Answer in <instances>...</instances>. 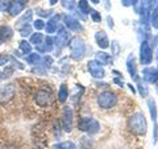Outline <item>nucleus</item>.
I'll use <instances>...</instances> for the list:
<instances>
[{
	"mask_svg": "<svg viewBox=\"0 0 158 149\" xmlns=\"http://www.w3.org/2000/svg\"><path fill=\"white\" fill-rule=\"evenodd\" d=\"M129 127L131 130L137 133V135H142V133L146 132V123H145V119L142 113H136L133 115L129 120Z\"/></svg>",
	"mask_w": 158,
	"mask_h": 149,
	"instance_id": "nucleus-1",
	"label": "nucleus"
},
{
	"mask_svg": "<svg viewBox=\"0 0 158 149\" xmlns=\"http://www.w3.org/2000/svg\"><path fill=\"white\" fill-rule=\"evenodd\" d=\"M15 94H16V87L15 84H6L0 87V104H7L11 102Z\"/></svg>",
	"mask_w": 158,
	"mask_h": 149,
	"instance_id": "nucleus-2",
	"label": "nucleus"
},
{
	"mask_svg": "<svg viewBox=\"0 0 158 149\" xmlns=\"http://www.w3.org/2000/svg\"><path fill=\"white\" fill-rule=\"evenodd\" d=\"M34 100H36L37 106L40 107H48L52 102V92L48 90H44V88H40L34 94Z\"/></svg>",
	"mask_w": 158,
	"mask_h": 149,
	"instance_id": "nucleus-3",
	"label": "nucleus"
},
{
	"mask_svg": "<svg viewBox=\"0 0 158 149\" xmlns=\"http://www.w3.org/2000/svg\"><path fill=\"white\" fill-rule=\"evenodd\" d=\"M117 102V98L116 95L113 92H103L102 95H99L98 98V103H99V106L103 107V108H111L113 107L116 104Z\"/></svg>",
	"mask_w": 158,
	"mask_h": 149,
	"instance_id": "nucleus-4",
	"label": "nucleus"
},
{
	"mask_svg": "<svg viewBox=\"0 0 158 149\" xmlns=\"http://www.w3.org/2000/svg\"><path fill=\"white\" fill-rule=\"evenodd\" d=\"M78 127L81 131L94 133L99 130V123L96 120H94V119H90V117H82L78 123Z\"/></svg>",
	"mask_w": 158,
	"mask_h": 149,
	"instance_id": "nucleus-5",
	"label": "nucleus"
},
{
	"mask_svg": "<svg viewBox=\"0 0 158 149\" xmlns=\"http://www.w3.org/2000/svg\"><path fill=\"white\" fill-rule=\"evenodd\" d=\"M71 48V57L74 59H81L85 54V44H83L79 38H73L70 42Z\"/></svg>",
	"mask_w": 158,
	"mask_h": 149,
	"instance_id": "nucleus-6",
	"label": "nucleus"
},
{
	"mask_svg": "<svg viewBox=\"0 0 158 149\" xmlns=\"http://www.w3.org/2000/svg\"><path fill=\"white\" fill-rule=\"evenodd\" d=\"M71 121H73V112L70 108L66 107L63 110V115H62V123L65 131H71Z\"/></svg>",
	"mask_w": 158,
	"mask_h": 149,
	"instance_id": "nucleus-7",
	"label": "nucleus"
},
{
	"mask_svg": "<svg viewBox=\"0 0 158 149\" xmlns=\"http://www.w3.org/2000/svg\"><path fill=\"white\" fill-rule=\"evenodd\" d=\"M13 36V29L9 25H2L0 27V41H8Z\"/></svg>",
	"mask_w": 158,
	"mask_h": 149,
	"instance_id": "nucleus-8",
	"label": "nucleus"
},
{
	"mask_svg": "<svg viewBox=\"0 0 158 149\" xmlns=\"http://www.w3.org/2000/svg\"><path fill=\"white\" fill-rule=\"evenodd\" d=\"M24 11V4L23 3H20V2H11V6H9V9H8V12L11 16H17V15H20Z\"/></svg>",
	"mask_w": 158,
	"mask_h": 149,
	"instance_id": "nucleus-9",
	"label": "nucleus"
},
{
	"mask_svg": "<svg viewBox=\"0 0 158 149\" xmlns=\"http://www.w3.org/2000/svg\"><path fill=\"white\" fill-rule=\"evenodd\" d=\"M152 61V52L150 48L148 46V44L144 42L141 46V62L142 63H149Z\"/></svg>",
	"mask_w": 158,
	"mask_h": 149,
	"instance_id": "nucleus-10",
	"label": "nucleus"
},
{
	"mask_svg": "<svg viewBox=\"0 0 158 149\" xmlns=\"http://www.w3.org/2000/svg\"><path fill=\"white\" fill-rule=\"evenodd\" d=\"M88 70H90V73L96 78L104 77V71H103V69L100 67V65L96 63V62H90L88 63Z\"/></svg>",
	"mask_w": 158,
	"mask_h": 149,
	"instance_id": "nucleus-11",
	"label": "nucleus"
},
{
	"mask_svg": "<svg viewBox=\"0 0 158 149\" xmlns=\"http://www.w3.org/2000/svg\"><path fill=\"white\" fill-rule=\"evenodd\" d=\"M67 40H69V34H67V32L65 31V29H61V31H59V33L57 34L56 41H54V42H56L59 48H62V46H65L66 44H67Z\"/></svg>",
	"mask_w": 158,
	"mask_h": 149,
	"instance_id": "nucleus-12",
	"label": "nucleus"
},
{
	"mask_svg": "<svg viewBox=\"0 0 158 149\" xmlns=\"http://www.w3.org/2000/svg\"><path fill=\"white\" fill-rule=\"evenodd\" d=\"M58 20H59V16L58 15H56V16H53L50 20L48 21V24L45 25V29H46V32L48 33H54L57 31V28H58Z\"/></svg>",
	"mask_w": 158,
	"mask_h": 149,
	"instance_id": "nucleus-13",
	"label": "nucleus"
},
{
	"mask_svg": "<svg viewBox=\"0 0 158 149\" xmlns=\"http://www.w3.org/2000/svg\"><path fill=\"white\" fill-rule=\"evenodd\" d=\"M65 23L66 25L69 27V29H73V31H78V29H81V24H79L78 21L74 17L71 16H65Z\"/></svg>",
	"mask_w": 158,
	"mask_h": 149,
	"instance_id": "nucleus-14",
	"label": "nucleus"
},
{
	"mask_svg": "<svg viewBox=\"0 0 158 149\" xmlns=\"http://www.w3.org/2000/svg\"><path fill=\"white\" fill-rule=\"evenodd\" d=\"M96 40L99 42V46H102V48H107L108 46V38L104 34V32H99L96 34Z\"/></svg>",
	"mask_w": 158,
	"mask_h": 149,
	"instance_id": "nucleus-15",
	"label": "nucleus"
},
{
	"mask_svg": "<svg viewBox=\"0 0 158 149\" xmlns=\"http://www.w3.org/2000/svg\"><path fill=\"white\" fill-rule=\"evenodd\" d=\"M32 13H33V12L31 11V9H29V11H27L19 19V21H17V23L20 24V25H27V24L32 20Z\"/></svg>",
	"mask_w": 158,
	"mask_h": 149,
	"instance_id": "nucleus-16",
	"label": "nucleus"
},
{
	"mask_svg": "<svg viewBox=\"0 0 158 149\" xmlns=\"http://www.w3.org/2000/svg\"><path fill=\"white\" fill-rule=\"evenodd\" d=\"M67 96H69L67 87H66V84H62L61 88H59V91H58V100L63 103L67 99Z\"/></svg>",
	"mask_w": 158,
	"mask_h": 149,
	"instance_id": "nucleus-17",
	"label": "nucleus"
},
{
	"mask_svg": "<svg viewBox=\"0 0 158 149\" xmlns=\"http://www.w3.org/2000/svg\"><path fill=\"white\" fill-rule=\"evenodd\" d=\"M19 48H20V50H21L24 54H31V52H32V46H31V44L27 42V41H21V42H20Z\"/></svg>",
	"mask_w": 158,
	"mask_h": 149,
	"instance_id": "nucleus-18",
	"label": "nucleus"
},
{
	"mask_svg": "<svg viewBox=\"0 0 158 149\" xmlns=\"http://www.w3.org/2000/svg\"><path fill=\"white\" fill-rule=\"evenodd\" d=\"M40 59H41L40 54H37V53H31V54H28V57H27V62L29 63V65H34V63H37Z\"/></svg>",
	"mask_w": 158,
	"mask_h": 149,
	"instance_id": "nucleus-19",
	"label": "nucleus"
},
{
	"mask_svg": "<svg viewBox=\"0 0 158 149\" xmlns=\"http://www.w3.org/2000/svg\"><path fill=\"white\" fill-rule=\"evenodd\" d=\"M42 40H44V36L40 32L32 34L31 37V44H34V45H40V44H42Z\"/></svg>",
	"mask_w": 158,
	"mask_h": 149,
	"instance_id": "nucleus-20",
	"label": "nucleus"
},
{
	"mask_svg": "<svg viewBox=\"0 0 158 149\" xmlns=\"http://www.w3.org/2000/svg\"><path fill=\"white\" fill-rule=\"evenodd\" d=\"M54 149H77V147L74 145L73 143H61V144H58V145L54 147Z\"/></svg>",
	"mask_w": 158,
	"mask_h": 149,
	"instance_id": "nucleus-21",
	"label": "nucleus"
},
{
	"mask_svg": "<svg viewBox=\"0 0 158 149\" xmlns=\"http://www.w3.org/2000/svg\"><path fill=\"white\" fill-rule=\"evenodd\" d=\"M11 0H0V12H8Z\"/></svg>",
	"mask_w": 158,
	"mask_h": 149,
	"instance_id": "nucleus-22",
	"label": "nucleus"
},
{
	"mask_svg": "<svg viewBox=\"0 0 158 149\" xmlns=\"http://www.w3.org/2000/svg\"><path fill=\"white\" fill-rule=\"evenodd\" d=\"M20 33H21V36L23 37H27V36H29V34L32 33V28H31V25H23L21 28H20Z\"/></svg>",
	"mask_w": 158,
	"mask_h": 149,
	"instance_id": "nucleus-23",
	"label": "nucleus"
},
{
	"mask_svg": "<svg viewBox=\"0 0 158 149\" xmlns=\"http://www.w3.org/2000/svg\"><path fill=\"white\" fill-rule=\"evenodd\" d=\"M79 9L83 12V13H88V6H87V2L86 0H79Z\"/></svg>",
	"mask_w": 158,
	"mask_h": 149,
	"instance_id": "nucleus-24",
	"label": "nucleus"
},
{
	"mask_svg": "<svg viewBox=\"0 0 158 149\" xmlns=\"http://www.w3.org/2000/svg\"><path fill=\"white\" fill-rule=\"evenodd\" d=\"M98 59H99V61H102V62H104V63H108V62H111V58L108 57L106 53H99V56H98Z\"/></svg>",
	"mask_w": 158,
	"mask_h": 149,
	"instance_id": "nucleus-25",
	"label": "nucleus"
},
{
	"mask_svg": "<svg viewBox=\"0 0 158 149\" xmlns=\"http://www.w3.org/2000/svg\"><path fill=\"white\" fill-rule=\"evenodd\" d=\"M33 27L36 28L37 31H41L42 28H45V24H44L42 20H40V19H38V20H36V21L33 23Z\"/></svg>",
	"mask_w": 158,
	"mask_h": 149,
	"instance_id": "nucleus-26",
	"label": "nucleus"
},
{
	"mask_svg": "<svg viewBox=\"0 0 158 149\" xmlns=\"http://www.w3.org/2000/svg\"><path fill=\"white\" fill-rule=\"evenodd\" d=\"M13 73V69H11V67H7V70H4L3 71V75L0 77V78H9L11 77V74Z\"/></svg>",
	"mask_w": 158,
	"mask_h": 149,
	"instance_id": "nucleus-27",
	"label": "nucleus"
},
{
	"mask_svg": "<svg viewBox=\"0 0 158 149\" xmlns=\"http://www.w3.org/2000/svg\"><path fill=\"white\" fill-rule=\"evenodd\" d=\"M8 61H9V57H8V56H6V54L0 56V66H2V65H6Z\"/></svg>",
	"mask_w": 158,
	"mask_h": 149,
	"instance_id": "nucleus-28",
	"label": "nucleus"
},
{
	"mask_svg": "<svg viewBox=\"0 0 158 149\" xmlns=\"http://www.w3.org/2000/svg\"><path fill=\"white\" fill-rule=\"evenodd\" d=\"M91 15H92V17H94V20H95V21H100V16H99V15H98L95 11H91Z\"/></svg>",
	"mask_w": 158,
	"mask_h": 149,
	"instance_id": "nucleus-29",
	"label": "nucleus"
},
{
	"mask_svg": "<svg viewBox=\"0 0 158 149\" xmlns=\"http://www.w3.org/2000/svg\"><path fill=\"white\" fill-rule=\"evenodd\" d=\"M137 0H123V3L125 4V6H131V4H135Z\"/></svg>",
	"mask_w": 158,
	"mask_h": 149,
	"instance_id": "nucleus-30",
	"label": "nucleus"
},
{
	"mask_svg": "<svg viewBox=\"0 0 158 149\" xmlns=\"http://www.w3.org/2000/svg\"><path fill=\"white\" fill-rule=\"evenodd\" d=\"M16 2H20V3H23V4H24V6H25V3H28V2H29V0H16Z\"/></svg>",
	"mask_w": 158,
	"mask_h": 149,
	"instance_id": "nucleus-31",
	"label": "nucleus"
},
{
	"mask_svg": "<svg viewBox=\"0 0 158 149\" xmlns=\"http://www.w3.org/2000/svg\"><path fill=\"white\" fill-rule=\"evenodd\" d=\"M57 2H58V0H49V3H50L52 6H54V4H56Z\"/></svg>",
	"mask_w": 158,
	"mask_h": 149,
	"instance_id": "nucleus-32",
	"label": "nucleus"
},
{
	"mask_svg": "<svg viewBox=\"0 0 158 149\" xmlns=\"http://www.w3.org/2000/svg\"><path fill=\"white\" fill-rule=\"evenodd\" d=\"M4 149H17V148H15V147H12V145H9V147H6Z\"/></svg>",
	"mask_w": 158,
	"mask_h": 149,
	"instance_id": "nucleus-33",
	"label": "nucleus"
},
{
	"mask_svg": "<svg viewBox=\"0 0 158 149\" xmlns=\"http://www.w3.org/2000/svg\"><path fill=\"white\" fill-rule=\"evenodd\" d=\"M92 3H99V0H92Z\"/></svg>",
	"mask_w": 158,
	"mask_h": 149,
	"instance_id": "nucleus-34",
	"label": "nucleus"
},
{
	"mask_svg": "<svg viewBox=\"0 0 158 149\" xmlns=\"http://www.w3.org/2000/svg\"><path fill=\"white\" fill-rule=\"evenodd\" d=\"M0 44H2V41H0Z\"/></svg>",
	"mask_w": 158,
	"mask_h": 149,
	"instance_id": "nucleus-35",
	"label": "nucleus"
},
{
	"mask_svg": "<svg viewBox=\"0 0 158 149\" xmlns=\"http://www.w3.org/2000/svg\"><path fill=\"white\" fill-rule=\"evenodd\" d=\"M0 74H2V73H0Z\"/></svg>",
	"mask_w": 158,
	"mask_h": 149,
	"instance_id": "nucleus-36",
	"label": "nucleus"
}]
</instances>
